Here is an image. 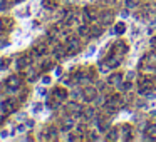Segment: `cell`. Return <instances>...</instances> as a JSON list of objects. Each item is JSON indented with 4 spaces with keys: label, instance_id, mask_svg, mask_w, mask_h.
<instances>
[{
    "label": "cell",
    "instance_id": "cell-1",
    "mask_svg": "<svg viewBox=\"0 0 156 142\" xmlns=\"http://www.w3.org/2000/svg\"><path fill=\"white\" fill-rule=\"evenodd\" d=\"M19 104H20V102L15 100V99H5V100L0 104V117H7L12 112H15Z\"/></svg>",
    "mask_w": 156,
    "mask_h": 142
},
{
    "label": "cell",
    "instance_id": "cell-2",
    "mask_svg": "<svg viewBox=\"0 0 156 142\" xmlns=\"http://www.w3.org/2000/svg\"><path fill=\"white\" fill-rule=\"evenodd\" d=\"M22 87V77L20 75H10L5 79V89L7 92H17Z\"/></svg>",
    "mask_w": 156,
    "mask_h": 142
},
{
    "label": "cell",
    "instance_id": "cell-3",
    "mask_svg": "<svg viewBox=\"0 0 156 142\" xmlns=\"http://www.w3.org/2000/svg\"><path fill=\"white\" fill-rule=\"evenodd\" d=\"M66 49H67V54L69 55H74L79 52V49H81V44H79V39L76 37H69L67 40H66Z\"/></svg>",
    "mask_w": 156,
    "mask_h": 142
},
{
    "label": "cell",
    "instance_id": "cell-4",
    "mask_svg": "<svg viewBox=\"0 0 156 142\" xmlns=\"http://www.w3.org/2000/svg\"><path fill=\"white\" fill-rule=\"evenodd\" d=\"M96 94H98V90H96L94 87H86L84 89V94H82V99H84L86 102H91L96 99Z\"/></svg>",
    "mask_w": 156,
    "mask_h": 142
},
{
    "label": "cell",
    "instance_id": "cell-5",
    "mask_svg": "<svg viewBox=\"0 0 156 142\" xmlns=\"http://www.w3.org/2000/svg\"><path fill=\"white\" fill-rule=\"evenodd\" d=\"M52 54H54V57H55V59H62L66 54H67V49H66V45L57 44V45L54 47V50H52Z\"/></svg>",
    "mask_w": 156,
    "mask_h": 142
},
{
    "label": "cell",
    "instance_id": "cell-6",
    "mask_svg": "<svg viewBox=\"0 0 156 142\" xmlns=\"http://www.w3.org/2000/svg\"><path fill=\"white\" fill-rule=\"evenodd\" d=\"M52 97H55L57 100L62 102V100H66V99H67V92H66L62 87H55L54 90H52Z\"/></svg>",
    "mask_w": 156,
    "mask_h": 142
},
{
    "label": "cell",
    "instance_id": "cell-7",
    "mask_svg": "<svg viewBox=\"0 0 156 142\" xmlns=\"http://www.w3.org/2000/svg\"><path fill=\"white\" fill-rule=\"evenodd\" d=\"M12 24H14V22H12L10 19L0 17V34H2L4 30H7V29H12Z\"/></svg>",
    "mask_w": 156,
    "mask_h": 142
},
{
    "label": "cell",
    "instance_id": "cell-8",
    "mask_svg": "<svg viewBox=\"0 0 156 142\" xmlns=\"http://www.w3.org/2000/svg\"><path fill=\"white\" fill-rule=\"evenodd\" d=\"M77 34L81 35V37H87V35H91V27H87V25H81V27L77 29Z\"/></svg>",
    "mask_w": 156,
    "mask_h": 142
},
{
    "label": "cell",
    "instance_id": "cell-9",
    "mask_svg": "<svg viewBox=\"0 0 156 142\" xmlns=\"http://www.w3.org/2000/svg\"><path fill=\"white\" fill-rule=\"evenodd\" d=\"M14 5V0H0V10L5 12Z\"/></svg>",
    "mask_w": 156,
    "mask_h": 142
},
{
    "label": "cell",
    "instance_id": "cell-10",
    "mask_svg": "<svg viewBox=\"0 0 156 142\" xmlns=\"http://www.w3.org/2000/svg\"><path fill=\"white\" fill-rule=\"evenodd\" d=\"M25 75H27V79H29V82H34L35 79H37V70L35 69H27V72H25Z\"/></svg>",
    "mask_w": 156,
    "mask_h": 142
},
{
    "label": "cell",
    "instance_id": "cell-11",
    "mask_svg": "<svg viewBox=\"0 0 156 142\" xmlns=\"http://www.w3.org/2000/svg\"><path fill=\"white\" fill-rule=\"evenodd\" d=\"M62 130H71L72 127H74V120L72 119H66V120H62Z\"/></svg>",
    "mask_w": 156,
    "mask_h": 142
},
{
    "label": "cell",
    "instance_id": "cell-12",
    "mask_svg": "<svg viewBox=\"0 0 156 142\" xmlns=\"http://www.w3.org/2000/svg\"><path fill=\"white\" fill-rule=\"evenodd\" d=\"M55 5H57V0H44L45 8H55Z\"/></svg>",
    "mask_w": 156,
    "mask_h": 142
},
{
    "label": "cell",
    "instance_id": "cell-13",
    "mask_svg": "<svg viewBox=\"0 0 156 142\" xmlns=\"http://www.w3.org/2000/svg\"><path fill=\"white\" fill-rule=\"evenodd\" d=\"M111 20H112V14H104V15H102V19H101V24L102 25H108Z\"/></svg>",
    "mask_w": 156,
    "mask_h": 142
},
{
    "label": "cell",
    "instance_id": "cell-14",
    "mask_svg": "<svg viewBox=\"0 0 156 142\" xmlns=\"http://www.w3.org/2000/svg\"><path fill=\"white\" fill-rule=\"evenodd\" d=\"M10 62H12V60H10L9 57H7V59H2V60H0V69H2V70H4V69H7L9 65H10Z\"/></svg>",
    "mask_w": 156,
    "mask_h": 142
},
{
    "label": "cell",
    "instance_id": "cell-15",
    "mask_svg": "<svg viewBox=\"0 0 156 142\" xmlns=\"http://www.w3.org/2000/svg\"><path fill=\"white\" fill-rule=\"evenodd\" d=\"M121 79H122V75L116 74V75H112V77H109V84H119Z\"/></svg>",
    "mask_w": 156,
    "mask_h": 142
},
{
    "label": "cell",
    "instance_id": "cell-16",
    "mask_svg": "<svg viewBox=\"0 0 156 142\" xmlns=\"http://www.w3.org/2000/svg\"><path fill=\"white\" fill-rule=\"evenodd\" d=\"M124 29H126V25L124 24H118V25H116V34H122V32H124Z\"/></svg>",
    "mask_w": 156,
    "mask_h": 142
},
{
    "label": "cell",
    "instance_id": "cell-17",
    "mask_svg": "<svg viewBox=\"0 0 156 142\" xmlns=\"http://www.w3.org/2000/svg\"><path fill=\"white\" fill-rule=\"evenodd\" d=\"M136 4L133 2V0H126V8H134Z\"/></svg>",
    "mask_w": 156,
    "mask_h": 142
},
{
    "label": "cell",
    "instance_id": "cell-18",
    "mask_svg": "<svg viewBox=\"0 0 156 142\" xmlns=\"http://www.w3.org/2000/svg\"><path fill=\"white\" fill-rule=\"evenodd\" d=\"M42 82H44V84H51V77H47V75H45V77L42 79Z\"/></svg>",
    "mask_w": 156,
    "mask_h": 142
},
{
    "label": "cell",
    "instance_id": "cell-19",
    "mask_svg": "<svg viewBox=\"0 0 156 142\" xmlns=\"http://www.w3.org/2000/svg\"><path fill=\"white\" fill-rule=\"evenodd\" d=\"M41 107H42L41 104H35V105H34V110H35V112H39V110H41Z\"/></svg>",
    "mask_w": 156,
    "mask_h": 142
},
{
    "label": "cell",
    "instance_id": "cell-20",
    "mask_svg": "<svg viewBox=\"0 0 156 142\" xmlns=\"http://www.w3.org/2000/svg\"><path fill=\"white\" fill-rule=\"evenodd\" d=\"M151 47H153V49H156V37H154V39H151Z\"/></svg>",
    "mask_w": 156,
    "mask_h": 142
}]
</instances>
